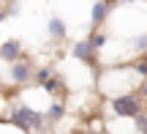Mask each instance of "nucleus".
Here are the masks:
<instances>
[{"instance_id": "obj_1", "label": "nucleus", "mask_w": 147, "mask_h": 134, "mask_svg": "<svg viewBox=\"0 0 147 134\" xmlns=\"http://www.w3.org/2000/svg\"><path fill=\"white\" fill-rule=\"evenodd\" d=\"M5 120H8V126H14L16 131H36V134H41L44 126H47V115L38 112L30 104H11Z\"/></svg>"}, {"instance_id": "obj_2", "label": "nucleus", "mask_w": 147, "mask_h": 134, "mask_svg": "<svg viewBox=\"0 0 147 134\" xmlns=\"http://www.w3.org/2000/svg\"><path fill=\"white\" fill-rule=\"evenodd\" d=\"M109 112L115 118L123 120H134L139 112H144V99L139 96V90H128V93H115L109 99Z\"/></svg>"}, {"instance_id": "obj_3", "label": "nucleus", "mask_w": 147, "mask_h": 134, "mask_svg": "<svg viewBox=\"0 0 147 134\" xmlns=\"http://www.w3.org/2000/svg\"><path fill=\"white\" fill-rule=\"evenodd\" d=\"M33 77H36V66H33V60L22 58V60H16V63H8V74H5V80H8L11 85L22 88V85H27V82H33Z\"/></svg>"}, {"instance_id": "obj_4", "label": "nucleus", "mask_w": 147, "mask_h": 134, "mask_svg": "<svg viewBox=\"0 0 147 134\" xmlns=\"http://www.w3.org/2000/svg\"><path fill=\"white\" fill-rule=\"evenodd\" d=\"M95 55H98V52L93 49L90 38H79V41H74V44H71V58H74V60H79V63H93Z\"/></svg>"}, {"instance_id": "obj_5", "label": "nucleus", "mask_w": 147, "mask_h": 134, "mask_svg": "<svg viewBox=\"0 0 147 134\" xmlns=\"http://www.w3.org/2000/svg\"><path fill=\"white\" fill-rule=\"evenodd\" d=\"M0 58H3L5 63H16V60H22V58H25L22 41H19V38H5V41L0 44Z\"/></svg>"}, {"instance_id": "obj_6", "label": "nucleus", "mask_w": 147, "mask_h": 134, "mask_svg": "<svg viewBox=\"0 0 147 134\" xmlns=\"http://www.w3.org/2000/svg\"><path fill=\"white\" fill-rule=\"evenodd\" d=\"M44 115H47V123H49V126L60 123V120L65 118V101H63V99H52L49 107L44 110Z\"/></svg>"}, {"instance_id": "obj_7", "label": "nucleus", "mask_w": 147, "mask_h": 134, "mask_svg": "<svg viewBox=\"0 0 147 134\" xmlns=\"http://www.w3.org/2000/svg\"><path fill=\"white\" fill-rule=\"evenodd\" d=\"M109 8H112V3H109V0H95V3H93V8H90V22H93L95 27H98V25H104V22H106V16H109Z\"/></svg>"}, {"instance_id": "obj_8", "label": "nucleus", "mask_w": 147, "mask_h": 134, "mask_svg": "<svg viewBox=\"0 0 147 134\" xmlns=\"http://www.w3.org/2000/svg\"><path fill=\"white\" fill-rule=\"evenodd\" d=\"M47 30H49V36H52L55 41H65V38H68V27H65V22L60 19V16H52V19L47 22Z\"/></svg>"}, {"instance_id": "obj_9", "label": "nucleus", "mask_w": 147, "mask_h": 134, "mask_svg": "<svg viewBox=\"0 0 147 134\" xmlns=\"http://www.w3.org/2000/svg\"><path fill=\"white\" fill-rule=\"evenodd\" d=\"M44 90H47L52 99H55V96H57V99H63V90H65V85H63V80H60V77L55 74L52 80H49L47 85H44Z\"/></svg>"}, {"instance_id": "obj_10", "label": "nucleus", "mask_w": 147, "mask_h": 134, "mask_svg": "<svg viewBox=\"0 0 147 134\" xmlns=\"http://www.w3.org/2000/svg\"><path fill=\"white\" fill-rule=\"evenodd\" d=\"M52 77H55V69H52V66H41V69H36V77H33V82L44 88L49 80H52Z\"/></svg>"}, {"instance_id": "obj_11", "label": "nucleus", "mask_w": 147, "mask_h": 134, "mask_svg": "<svg viewBox=\"0 0 147 134\" xmlns=\"http://www.w3.org/2000/svg\"><path fill=\"white\" fill-rule=\"evenodd\" d=\"M131 69H134V74H136L139 80H147V55H142V58H139Z\"/></svg>"}, {"instance_id": "obj_12", "label": "nucleus", "mask_w": 147, "mask_h": 134, "mask_svg": "<svg viewBox=\"0 0 147 134\" xmlns=\"http://www.w3.org/2000/svg\"><path fill=\"white\" fill-rule=\"evenodd\" d=\"M131 49H134V52H139V55H147V36L131 38Z\"/></svg>"}, {"instance_id": "obj_13", "label": "nucleus", "mask_w": 147, "mask_h": 134, "mask_svg": "<svg viewBox=\"0 0 147 134\" xmlns=\"http://www.w3.org/2000/svg\"><path fill=\"white\" fill-rule=\"evenodd\" d=\"M134 126H136V134H147V110L134 118Z\"/></svg>"}, {"instance_id": "obj_14", "label": "nucleus", "mask_w": 147, "mask_h": 134, "mask_svg": "<svg viewBox=\"0 0 147 134\" xmlns=\"http://www.w3.org/2000/svg\"><path fill=\"white\" fill-rule=\"evenodd\" d=\"M90 44H93L95 52H101V49L106 47V36H104V33H93V36H90Z\"/></svg>"}, {"instance_id": "obj_15", "label": "nucleus", "mask_w": 147, "mask_h": 134, "mask_svg": "<svg viewBox=\"0 0 147 134\" xmlns=\"http://www.w3.org/2000/svg\"><path fill=\"white\" fill-rule=\"evenodd\" d=\"M139 96H142V99H144V104H147V80L139 82Z\"/></svg>"}, {"instance_id": "obj_16", "label": "nucleus", "mask_w": 147, "mask_h": 134, "mask_svg": "<svg viewBox=\"0 0 147 134\" xmlns=\"http://www.w3.org/2000/svg\"><path fill=\"white\" fill-rule=\"evenodd\" d=\"M5 16H8V5H0V25L5 22Z\"/></svg>"}, {"instance_id": "obj_17", "label": "nucleus", "mask_w": 147, "mask_h": 134, "mask_svg": "<svg viewBox=\"0 0 147 134\" xmlns=\"http://www.w3.org/2000/svg\"><path fill=\"white\" fill-rule=\"evenodd\" d=\"M0 104H5V96H3V88H0ZM8 107V104H5Z\"/></svg>"}, {"instance_id": "obj_18", "label": "nucleus", "mask_w": 147, "mask_h": 134, "mask_svg": "<svg viewBox=\"0 0 147 134\" xmlns=\"http://www.w3.org/2000/svg\"><path fill=\"white\" fill-rule=\"evenodd\" d=\"M11 3H16V0H0V5H11Z\"/></svg>"}, {"instance_id": "obj_19", "label": "nucleus", "mask_w": 147, "mask_h": 134, "mask_svg": "<svg viewBox=\"0 0 147 134\" xmlns=\"http://www.w3.org/2000/svg\"><path fill=\"white\" fill-rule=\"evenodd\" d=\"M84 134H106V131H98V129H95V131H84Z\"/></svg>"}, {"instance_id": "obj_20", "label": "nucleus", "mask_w": 147, "mask_h": 134, "mask_svg": "<svg viewBox=\"0 0 147 134\" xmlns=\"http://www.w3.org/2000/svg\"><path fill=\"white\" fill-rule=\"evenodd\" d=\"M117 3H134V0H117Z\"/></svg>"}, {"instance_id": "obj_21", "label": "nucleus", "mask_w": 147, "mask_h": 134, "mask_svg": "<svg viewBox=\"0 0 147 134\" xmlns=\"http://www.w3.org/2000/svg\"><path fill=\"white\" fill-rule=\"evenodd\" d=\"M0 60H3V58H0Z\"/></svg>"}]
</instances>
